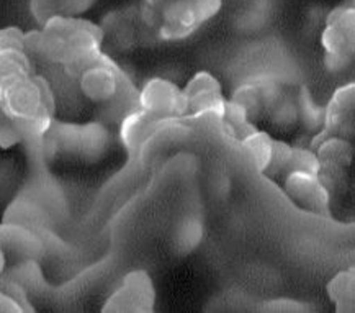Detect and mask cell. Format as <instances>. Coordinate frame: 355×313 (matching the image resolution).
I'll use <instances>...</instances> for the list:
<instances>
[{"label":"cell","mask_w":355,"mask_h":313,"mask_svg":"<svg viewBox=\"0 0 355 313\" xmlns=\"http://www.w3.org/2000/svg\"><path fill=\"white\" fill-rule=\"evenodd\" d=\"M166 2V0H149V3H151V6H154V3H164Z\"/></svg>","instance_id":"obj_30"},{"label":"cell","mask_w":355,"mask_h":313,"mask_svg":"<svg viewBox=\"0 0 355 313\" xmlns=\"http://www.w3.org/2000/svg\"><path fill=\"white\" fill-rule=\"evenodd\" d=\"M3 267H6V251H3L2 244H0V274L3 272Z\"/></svg>","instance_id":"obj_29"},{"label":"cell","mask_w":355,"mask_h":313,"mask_svg":"<svg viewBox=\"0 0 355 313\" xmlns=\"http://www.w3.org/2000/svg\"><path fill=\"white\" fill-rule=\"evenodd\" d=\"M223 0H166L161 7L159 38L185 40L221 10Z\"/></svg>","instance_id":"obj_3"},{"label":"cell","mask_w":355,"mask_h":313,"mask_svg":"<svg viewBox=\"0 0 355 313\" xmlns=\"http://www.w3.org/2000/svg\"><path fill=\"white\" fill-rule=\"evenodd\" d=\"M284 189L288 197L304 210L326 213L329 210V192L320 174L304 171H290L285 174Z\"/></svg>","instance_id":"obj_8"},{"label":"cell","mask_w":355,"mask_h":313,"mask_svg":"<svg viewBox=\"0 0 355 313\" xmlns=\"http://www.w3.org/2000/svg\"><path fill=\"white\" fill-rule=\"evenodd\" d=\"M355 12L352 7H338L327 15L321 35L324 66L331 72L345 71L354 58Z\"/></svg>","instance_id":"obj_4"},{"label":"cell","mask_w":355,"mask_h":313,"mask_svg":"<svg viewBox=\"0 0 355 313\" xmlns=\"http://www.w3.org/2000/svg\"><path fill=\"white\" fill-rule=\"evenodd\" d=\"M110 146V131L103 121H90L79 125L76 154L90 161H97Z\"/></svg>","instance_id":"obj_11"},{"label":"cell","mask_w":355,"mask_h":313,"mask_svg":"<svg viewBox=\"0 0 355 313\" xmlns=\"http://www.w3.org/2000/svg\"><path fill=\"white\" fill-rule=\"evenodd\" d=\"M205 89H221V84L215 76L210 74V72L200 71L192 77V79L189 81V83H187L185 87L182 89V92H184L185 95H189V94L198 92V90H205Z\"/></svg>","instance_id":"obj_23"},{"label":"cell","mask_w":355,"mask_h":313,"mask_svg":"<svg viewBox=\"0 0 355 313\" xmlns=\"http://www.w3.org/2000/svg\"><path fill=\"white\" fill-rule=\"evenodd\" d=\"M241 148H243L245 160L252 164L254 169L267 174L272 158H274L275 139L266 131L254 130L252 133L241 139Z\"/></svg>","instance_id":"obj_12"},{"label":"cell","mask_w":355,"mask_h":313,"mask_svg":"<svg viewBox=\"0 0 355 313\" xmlns=\"http://www.w3.org/2000/svg\"><path fill=\"white\" fill-rule=\"evenodd\" d=\"M24 308L18 305L15 298H12L8 294H3L0 290V312H21Z\"/></svg>","instance_id":"obj_28"},{"label":"cell","mask_w":355,"mask_h":313,"mask_svg":"<svg viewBox=\"0 0 355 313\" xmlns=\"http://www.w3.org/2000/svg\"><path fill=\"white\" fill-rule=\"evenodd\" d=\"M25 33L17 26H7L0 30V51H8V49H17V51H25L24 44Z\"/></svg>","instance_id":"obj_24"},{"label":"cell","mask_w":355,"mask_h":313,"mask_svg":"<svg viewBox=\"0 0 355 313\" xmlns=\"http://www.w3.org/2000/svg\"><path fill=\"white\" fill-rule=\"evenodd\" d=\"M262 312H274V313H295V312H306L308 308L303 302L293 301V298H274V301L263 302L261 308Z\"/></svg>","instance_id":"obj_25"},{"label":"cell","mask_w":355,"mask_h":313,"mask_svg":"<svg viewBox=\"0 0 355 313\" xmlns=\"http://www.w3.org/2000/svg\"><path fill=\"white\" fill-rule=\"evenodd\" d=\"M139 108L156 120H171L187 115V99L175 83L153 77L138 92Z\"/></svg>","instance_id":"obj_6"},{"label":"cell","mask_w":355,"mask_h":313,"mask_svg":"<svg viewBox=\"0 0 355 313\" xmlns=\"http://www.w3.org/2000/svg\"><path fill=\"white\" fill-rule=\"evenodd\" d=\"M185 99H187V115H192V117L216 115L221 119L223 112H225L226 99L223 97V89L198 90V92L185 95Z\"/></svg>","instance_id":"obj_17"},{"label":"cell","mask_w":355,"mask_h":313,"mask_svg":"<svg viewBox=\"0 0 355 313\" xmlns=\"http://www.w3.org/2000/svg\"><path fill=\"white\" fill-rule=\"evenodd\" d=\"M103 30L80 17L56 15L40 30L36 56L64 66L69 76L77 77L102 54Z\"/></svg>","instance_id":"obj_1"},{"label":"cell","mask_w":355,"mask_h":313,"mask_svg":"<svg viewBox=\"0 0 355 313\" xmlns=\"http://www.w3.org/2000/svg\"><path fill=\"white\" fill-rule=\"evenodd\" d=\"M161 120H156L154 117L141 110L131 112L120 121V138L123 146L130 153H136L141 149L151 138V135L157 130Z\"/></svg>","instance_id":"obj_10"},{"label":"cell","mask_w":355,"mask_h":313,"mask_svg":"<svg viewBox=\"0 0 355 313\" xmlns=\"http://www.w3.org/2000/svg\"><path fill=\"white\" fill-rule=\"evenodd\" d=\"M291 154V146L284 142H277L275 139V148H274V158H272L270 167H268L267 174L268 176H279L286 174L288 169V161Z\"/></svg>","instance_id":"obj_22"},{"label":"cell","mask_w":355,"mask_h":313,"mask_svg":"<svg viewBox=\"0 0 355 313\" xmlns=\"http://www.w3.org/2000/svg\"><path fill=\"white\" fill-rule=\"evenodd\" d=\"M266 113L272 124L279 128H293L298 124V107H297V94L282 92L270 105L267 107Z\"/></svg>","instance_id":"obj_19"},{"label":"cell","mask_w":355,"mask_h":313,"mask_svg":"<svg viewBox=\"0 0 355 313\" xmlns=\"http://www.w3.org/2000/svg\"><path fill=\"white\" fill-rule=\"evenodd\" d=\"M21 143V135L18 130L17 121L8 117L3 108L0 107V148L7 149Z\"/></svg>","instance_id":"obj_21"},{"label":"cell","mask_w":355,"mask_h":313,"mask_svg":"<svg viewBox=\"0 0 355 313\" xmlns=\"http://www.w3.org/2000/svg\"><path fill=\"white\" fill-rule=\"evenodd\" d=\"M297 107L298 124H302L308 133H321L326 121V107L320 105L304 85L297 94Z\"/></svg>","instance_id":"obj_16"},{"label":"cell","mask_w":355,"mask_h":313,"mask_svg":"<svg viewBox=\"0 0 355 313\" xmlns=\"http://www.w3.org/2000/svg\"><path fill=\"white\" fill-rule=\"evenodd\" d=\"M97 0H58L59 15L80 17L82 13L90 10Z\"/></svg>","instance_id":"obj_27"},{"label":"cell","mask_w":355,"mask_h":313,"mask_svg":"<svg viewBox=\"0 0 355 313\" xmlns=\"http://www.w3.org/2000/svg\"><path fill=\"white\" fill-rule=\"evenodd\" d=\"M0 107L15 121L31 120L54 110L53 92L41 77L18 74L0 81Z\"/></svg>","instance_id":"obj_2"},{"label":"cell","mask_w":355,"mask_h":313,"mask_svg":"<svg viewBox=\"0 0 355 313\" xmlns=\"http://www.w3.org/2000/svg\"><path fill=\"white\" fill-rule=\"evenodd\" d=\"M31 13L40 25H44L49 18L59 15L58 0H31Z\"/></svg>","instance_id":"obj_26"},{"label":"cell","mask_w":355,"mask_h":313,"mask_svg":"<svg viewBox=\"0 0 355 313\" xmlns=\"http://www.w3.org/2000/svg\"><path fill=\"white\" fill-rule=\"evenodd\" d=\"M0 244L3 251H13L21 256L31 257L41 251V243L33 231L24 225H0Z\"/></svg>","instance_id":"obj_13"},{"label":"cell","mask_w":355,"mask_h":313,"mask_svg":"<svg viewBox=\"0 0 355 313\" xmlns=\"http://www.w3.org/2000/svg\"><path fill=\"white\" fill-rule=\"evenodd\" d=\"M290 171H304V172H313V174H320L321 162L318 160L316 153L309 151L306 148L291 146L288 169H286V172Z\"/></svg>","instance_id":"obj_20"},{"label":"cell","mask_w":355,"mask_h":313,"mask_svg":"<svg viewBox=\"0 0 355 313\" xmlns=\"http://www.w3.org/2000/svg\"><path fill=\"white\" fill-rule=\"evenodd\" d=\"M77 79L84 97H87L90 102L103 105L115 97L126 77L110 58L100 54L98 60L80 71Z\"/></svg>","instance_id":"obj_7"},{"label":"cell","mask_w":355,"mask_h":313,"mask_svg":"<svg viewBox=\"0 0 355 313\" xmlns=\"http://www.w3.org/2000/svg\"><path fill=\"white\" fill-rule=\"evenodd\" d=\"M354 148L347 139L340 138L338 135L327 136L322 138L321 143L318 144V160L321 162L322 167H329V169H344L352 161Z\"/></svg>","instance_id":"obj_14"},{"label":"cell","mask_w":355,"mask_h":313,"mask_svg":"<svg viewBox=\"0 0 355 313\" xmlns=\"http://www.w3.org/2000/svg\"><path fill=\"white\" fill-rule=\"evenodd\" d=\"M156 305V287L151 276L143 269L131 271L123 278V282L108 297L103 312L149 313Z\"/></svg>","instance_id":"obj_5"},{"label":"cell","mask_w":355,"mask_h":313,"mask_svg":"<svg viewBox=\"0 0 355 313\" xmlns=\"http://www.w3.org/2000/svg\"><path fill=\"white\" fill-rule=\"evenodd\" d=\"M354 99H355V84L349 83L336 90L332 99L326 107V121L322 128V136L331 133L343 135L347 131V121L352 124L354 119ZM320 133V138H321Z\"/></svg>","instance_id":"obj_9"},{"label":"cell","mask_w":355,"mask_h":313,"mask_svg":"<svg viewBox=\"0 0 355 313\" xmlns=\"http://www.w3.org/2000/svg\"><path fill=\"white\" fill-rule=\"evenodd\" d=\"M327 296L334 303L336 312H354L355 308V274L354 269L340 271L327 282Z\"/></svg>","instance_id":"obj_15"},{"label":"cell","mask_w":355,"mask_h":313,"mask_svg":"<svg viewBox=\"0 0 355 313\" xmlns=\"http://www.w3.org/2000/svg\"><path fill=\"white\" fill-rule=\"evenodd\" d=\"M205 225L195 215L182 219L174 231V248L179 254H190L197 249L203 242Z\"/></svg>","instance_id":"obj_18"}]
</instances>
